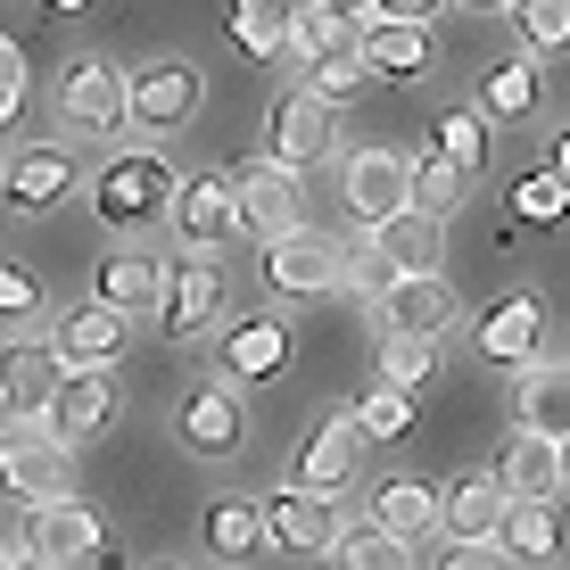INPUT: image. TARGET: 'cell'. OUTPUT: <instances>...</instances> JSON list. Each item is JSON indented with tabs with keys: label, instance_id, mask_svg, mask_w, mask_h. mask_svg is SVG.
Masks as SVG:
<instances>
[{
	"label": "cell",
	"instance_id": "obj_1",
	"mask_svg": "<svg viewBox=\"0 0 570 570\" xmlns=\"http://www.w3.org/2000/svg\"><path fill=\"white\" fill-rule=\"evenodd\" d=\"M174 183H183V174H174L157 149H125V157H108L100 183H91V215H100L108 232H149L157 215H166Z\"/></svg>",
	"mask_w": 570,
	"mask_h": 570
},
{
	"label": "cell",
	"instance_id": "obj_2",
	"mask_svg": "<svg viewBox=\"0 0 570 570\" xmlns=\"http://www.w3.org/2000/svg\"><path fill=\"white\" fill-rule=\"evenodd\" d=\"M224 190H232V232L240 240H282L289 224H306L298 215V174L289 166H273V157H240V166L224 174Z\"/></svg>",
	"mask_w": 570,
	"mask_h": 570
},
{
	"label": "cell",
	"instance_id": "obj_3",
	"mask_svg": "<svg viewBox=\"0 0 570 570\" xmlns=\"http://www.w3.org/2000/svg\"><path fill=\"white\" fill-rule=\"evenodd\" d=\"M174 439L190 446L199 463H232L248 446V405H240V381H190L183 405H174Z\"/></svg>",
	"mask_w": 570,
	"mask_h": 570
},
{
	"label": "cell",
	"instance_id": "obj_4",
	"mask_svg": "<svg viewBox=\"0 0 570 570\" xmlns=\"http://www.w3.org/2000/svg\"><path fill=\"white\" fill-rule=\"evenodd\" d=\"M199 100H207V83L190 58H141L125 75V125H141V132H183L199 116Z\"/></svg>",
	"mask_w": 570,
	"mask_h": 570
},
{
	"label": "cell",
	"instance_id": "obj_5",
	"mask_svg": "<svg viewBox=\"0 0 570 570\" xmlns=\"http://www.w3.org/2000/svg\"><path fill=\"white\" fill-rule=\"evenodd\" d=\"M75 488V446H58L42 422H17L9 439H0V497L17 504H50Z\"/></svg>",
	"mask_w": 570,
	"mask_h": 570
},
{
	"label": "cell",
	"instance_id": "obj_6",
	"mask_svg": "<svg viewBox=\"0 0 570 570\" xmlns=\"http://www.w3.org/2000/svg\"><path fill=\"white\" fill-rule=\"evenodd\" d=\"M58 116H67V132H83V141L125 132V67L100 58V50H83L67 75H58Z\"/></svg>",
	"mask_w": 570,
	"mask_h": 570
},
{
	"label": "cell",
	"instance_id": "obj_7",
	"mask_svg": "<svg viewBox=\"0 0 570 570\" xmlns=\"http://www.w3.org/2000/svg\"><path fill=\"white\" fill-rule=\"evenodd\" d=\"M331 149H340V108H323L314 91L289 83L282 100H273V116H265V157L289 166V174H306V166H323Z\"/></svg>",
	"mask_w": 570,
	"mask_h": 570
},
{
	"label": "cell",
	"instance_id": "obj_8",
	"mask_svg": "<svg viewBox=\"0 0 570 570\" xmlns=\"http://www.w3.org/2000/svg\"><path fill=\"white\" fill-rule=\"evenodd\" d=\"M26 554H42L50 570H100L108 562V529L100 513H91L83 497H50V504H33V538H26Z\"/></svg>",
	"mask_w": 570,
	"mask_h": 570
},
{
	"label": "cell",
	"instance_id": "obj_9",
	"mask_svg": "<svg viewBox=\"0 0 570 570\" xmlns=\"http://www.w3.org/2000/svg\"><path fill=\"white\" fill-rule=\"evenodd\" d=\"M108 422H116L108 364H67V372H58V389H50V405H42V430H50L58 446H91Z\"/></svg>",
	"mask_w": 570,
	"mask_h": 570
},
{
	"label": "cell",
	"instance_id": "obj_10",
	"mask_svg": "<svg viewBox=\"0 0 570 570\" xmlns=\"http://www.w3.org/2000/svg\"><path fill=\"white\" fill-rule=\"evenodd\" d=\"M224 298H232V282H224V265L215 257H183L157 282V323H166V340H190V331H215L224 323Z\"/></svg>",
	"mask_w": 570,
	"mask_h": 570
},
{
	"label": "cell",
	"instance_id": "obj_11",
	"mask_svg": "<svg viewBox=\"0 0 570 570\" xmlns=\"http://www.w3.org/2000/svg\"><path fill=\"white\" fill-rule=\"evenodd\" d=\"M265 282H273V298H323V289H340V240L314 224H289L282 240H265Z\"/></svg>",
	"mask_w": 570,
	"mask_h": 570
},
{
	"label": "cell",
	"instance_id": "obj_12",
	"mask_svg": "<svg viewBox=\"0 0 570 570\" xmlns=\"http://www.w3.org/2000/svg\"><path fill=\"white\" fill-rule=\"evenodd\" d=\"M265 513V546H282V554H331L340 546V497H314V488H273L257 497Z\"/></svg>",
	"mask_w": 570,
	"mask_h": 570
},
{
	"label": "cell",
	"instance_id": "obj_13",
	"mask_svg": "<svg viewBox=\"0 0 570 570\" xmlns=\"http://www.w3.org/2000/svg\"><path fill=\"white\" fill-rule=\"evenodd\" d=\"M405 166H414L405 149H356V157H347V174H340L347 215H356V224H381V215L414 207V183H405Z\"/></svg>",
	"mask_w": 570,
	"mask_h": 570
},
{
	"label": "cell",
	"instance_id": "obj_14",
	"mask_svg": "<svg viewBox=\"0 0 570 570\" xmlns=\"http://www.w3.org/2000/svg\"><path fill=\"white\" fill-rule=\"evenodd\" d=\"M58 372H67V364H58L50 340H0V414H9V422H42Z\"/></svg>",
	"mask_w": 570,
	"mask_h": 570
},
{
	"label": "cell",
	"instance_id": "obj_15",
	"mask_svg": "<svg viewBox=\"0 0 570 570\" xmlns=\"http://www.w3.org/2000/svg\"><path fill=\"white\" fill-rule=\"evenodd\" d=\"M372 306H381V331H414V340H446V331H455V289H446V273H397Z\"/></svg>",
	"mask_w": 570,
	"mask_h": 570
},
{
	"label": "cell",
	"instance_id": "obj_16",
	"mask_svg": "<svg viewBox=\"0 0 570 570\" xmlns=\"http://www.w3.org/2000/svg\"><path fill=\"white\" fill-rule=\"evenodd\" d=\"M356 67L381 75V83H422V75H430V26L364 17V26H356Z\"/></svg>",
	"mask_w": 570,
	"mask_h": 570
},
{
	"label": "cell",
	"instance_id": "obj_17",
	"mask_svg": "<svg viewBox=\"0 0 570 570\" xmlns=\"http://www.w3.org/2000/svg\"><path fill=\"white\" fill-rule=\"evenodd\" d=\"M356 463H364V430L347 422V414H331V422H314L306 439H298V480H289V488L340 497V488L356 480Z\"/></svg>",
	"mask_w": 570,
	"mask_h": 570
},
{
	"label": "cell",
	"instance_id": "obj_18",
	"mask_svg": "<svg viewBox=\"0 0 570 570\" xmlns=\"http://www.w3.org/2000/svg\"><path fill=\"white\" fill-rule=\"evenodd\" d=\"M538 340H546V306L529 298V289H513V298H497V306L480 314V323H471V347H480L488 364H504V372L538 356Z\"/></svg>",
	"mask_w": 570,
	"mask_h": 570
},
{
	"label": "cell",
	"instance_id": "obj_19",
	"mask_svg": "<svg viewBox=\"0 0 570 570\" xmlns=\"http://www.w3.org/2000/svg\"><path fill=\"white\" fill-rule=\"evenodd\" d=\"M75 190V157L58 149V141H42V149H17L9 166H0V199L9 207H26V215H50L58 199Z\"/></svg>",
	"mask_w": 570,
	"mask_h": 570
},
{
	"label": "cell",
	"instance_id": "obj_20",
	"mask_svg": "<svg viewBox=\"0 0 570 570\" xmlns=\"http://www.w3.org/2000/svg\"><path fill=\"white\" fill-rule=\"evenodd\" d=\"M50 347H58V364H116V356L132 347V314H116V306H100V298H91V306H67Z\"/></svg>",
	"mask_w": 570,
	"mask_h": 570
},
{
	"label": "cell",
	"instance_id": "obj_21",
	"mask_svg": "<svg viewBox=\"0 0 570 570\" xmlns=\"http://www.w3.org/2000/svg\"><path fill=\"white\" fill-rule=\"evenodd\" d=\"M289 372V323L282 314H240L224 331V381H282Z\"/></svg>",
	"mask_w": 570,
	"mask_h": 570
},
{
	"label": "cell",
	"instance_id": "obj_22",
	"mask_svg": "<svg viewBox=\"0 0 570 570\" xmlns=\"http://www.w3.org/2000/svg\"><path fill=\"white\" fill-rule=\"evenodd\" d=\"M513 430H529V439H562V430H570V381H562V364H546V356L513 364Z\"/></svg>",
	"mask_w": 570,
	"mask_h": 570
},
{
	"label": "cell",
	"instance_id": "obj_23",
	"mask_svg": "<svg viewBox=\"0 0 570 570\" xmlns=\"http://www.w3.org/2000/svg\"><path fill=\"white\" fill-rule=\"evenodd\" d=\"M497 521H504V488L497 471H463L455 488H439V529L463 546H497Z\"/></svg>",
	"mask_w": 570,
	"mask_h": 570
},
{
	"label": "cell",
	"instance_id": "obj_24",
	"mask_svg": "<svg viewBox=\"0 0 570 570\" xmlns=\"http://www.w3.org/2000/svg\"><path fill=\"white\" fill-rule=\"evenodd\" d=\"M174 232H183V248H224L232 240V190H224V174H190V183H174Z\"/></svg>",
	"mask_w": 570,
	"mask_h": 570
},
{
	"label": "cell",
	"instance_id": "obj_25",
	"mask_svg": "<svg viewBox=\"0 0 570 570\" xmlns=\"http://www.w3.org/2000/svg\"><path fill=\"white\" fill-rule=\"evenodd\" d=\"M497 488L521 497V504H562V439L513 430V446H504V463H497Z\"/></svg>",
	"mask_w": 570,
	"mask_h": 570
},
{
	"label": "cell",
	"instance_id": "obj_26",
	"mask_svg": "<svg viewBox=\"0 0 570 570\" xmlns=\"http://www.w3.org/2000/svg\"><path fill=\"white\" fill-rule=\"evenodd\" d=\"M372 248H381L397 273H439L446 257V215H422V207H397L372 224Z\"/></svg>",
	"mask_w": 570,
	"mask_h": 570
},
{
	"label": "cell",
	"instance_id": "obj_27",
	"mask_svg": "<svg viewBox=\"0 0 570 570\" xmlns=\"http://www.w3.org/2000/svg\"><path fill=\"white\" fill-rule=\"evenodd\" d=\"M356 26H364V17L331 9V0H289L282 50H289V58H347V50H356Z\"/></svg>",
	"mask_w": 570,
	"mask_h": 570
},
{
	"label": "cell",
	"instance_id": "obj_28",
	"mask_svg": "<svg viewBox=\"0 0 570 570\" xmlns=\"http://www.w3.org/2000/svg\"><path fill=\"white\" fill-rule=\"evenodd\" d=\"M372 529H389V538H405V546L430 538V529H439V488L405 480V471H397V480H381V488H372Z\"/></svg>",
	"mask_w": 570,
	"mask_h": 570
},
{
	"label": "cell",
	"instance_id": "obj_29",
	"mask_svg": "<svg viewBox=\"0 0 570 570\" xmlns=\"http://www.w3.org/2000/svg\"><path fill=\"white\" fill-rule=\"evenodd\" d=\"M497 554H504V562H554V554H562V521H554V504H521V497H504Z\"/></svg>",
	"mask_w": 570,
	"mask_h": 570
},
{
	"label": "cell",
	"instance_id": "obj_30",
	"mask_svg": "<svg viewBox=\"0 0 570 570\" xmlns=\"http://www.w3.org/2000/svg\"><path fill=\"white\" fill-rule=\"evenodd\" d=\"M207 554H215V562H257V554H265V513H257V497H215V504H207Z\"/></svg>",
	"mask_w": 570,
	"mask_h": 570
},
{
	"label": "cell",
	"instance_id": "obj_31",
	"mask_svg": "<svg viewBox=\"0 0 570 570\" xmlns=\"http://www.w3.org/2000/svg\"><path fill=\"white\" fill-rule=\"evenodd\" d=\"M157 282H166V265H157L149 248H116V257H100V306H116V314H149Z\"/></svg>",
	"mask_w": 570,
	"mask_h": 570
},
{
	"label": "cell",
	"instance_id": "obj_32",
	"mask_svg": "<svg viewBox=\"0 0 570 570\" xmlns=\"http://www.w3.org/2000/svg\"><path fill=\"white\" fill-rule=\"evenodd\" d=\"M282 17H289V0H224V26L240 58H282Z\"/></svg>",
	"mask_w": 570,
	"mask_h": 570
},
{
	"label": "cell",
	"instance_id": "obj_33",
	"mask_svg": "<svg viewBox=\"0 0 570 570\" xmlns=\"http://www.w3.org/2000/svg\"><path fill=\"white\" fill-rule=\"evenodd\" d=\"M381 381L405 389V397H422L430 381H439V340H414V331H381Z\"/></svg>",
	"mask_w": 570,
	"mask_h": 570
},
{
	"label": "cell",
	"instance_id": "obj_34",
	"mask_svg": "<svg viewBox=\"0 0 570 570\" xmlns=\"http://www.w3.org/2000/svg\"><path fill=\"white\" fill-rule=\"evenodd\" d=\"M538 108V58H497V67L480 75V116H529Z\"/></svg>",
	"mask_w": 570,
	"mask_h": 570
},
{
	"label": "cell",
	"instance_id": "obj_35",
	"mask_svg": "<svg viewBox=\"0 0 570 570\" xmlns=\"http://www.w3.org/2000/svg\"><path fill=\"white\" fill-rule=\"evenodd\" d=\"M430 132H439V157H446V166L480 183V166H488V116H480V108H439V125H430Z\"/></svg>",
	"mask_w": 570,
	"mask_h": 570
},
{
	"label": "cell",
	"instance_id": "obj_36",
	"mask_svg": "<svg viewBox=\"0 0 570 570\" xmlns=\"http://www.w3.org/2000/svg\"><path fill=\"white\" fill-rule=\"evenodd\" d=\"M331 562L340 570H414V546L389 538V529H340V546H331Z\"/></svg>",
	"mask_w": 570,
	"mask_h": 570
},
{
	"label": "cell",
	"instance_id": "obj_37",
	"mask_svg": "<svg viewBox=\"0 0 570 570\" xmlns=\"http://www.w3.org/2000/svg\"><path fill=\"white\" fill-rule=\"evenodd\" d=\"M405 183H414V207H422V215H455V207L471 199V174H455L439 149L414 157V166H405Z\"/></svg>",
	"mask_w": 570,
	"mask_h": 570
},
{
	"label": "cell",
	"instance_id": "obj_38",
	"mask_svg": "<svg viewBox=\"0 0 570 570\" xmlns=\"http://www.w3.org/2000/svg\"><path fill=\"white\" fill-rule=\"evenodd\" d=\"M347 422H356L364 439H405V430H414V397L381 381V389H364V397H356V414H347Z\"/></svg>",
	"mask_w": 570,
	"mask_h": 570
},
{
	"label": "cell",
	"instance_id": "obj_39",
	"mask_svg": "<svg viewBox=\"0 0 570 570\" xmlns=\"http://www.w3.org/2000/svg\"><path fill=\"white\" fill-rule=\"evenodd\" d=\"M513 33H521V50H562L570 42V0H513Z\"/></svg>",
	"mask_w": 570,
	"mask_h": 570
},
{
	"label": "cell",
	"instance_id": "obj_40",
	"mask_svg": "<svg viewBox=\"0 0 570 570\" xmlns=\"http://www.w3.org/2000/svg\"><path fill=\"white\" fill-rule=\"evenodd\" d=\"M364 83H372V75L356 67V50H347V58H306V83H298V91H314L323 108H347Z\"/></svg>",
	"mask_w": 570,
	"mask_h": 570
},
{
	"label": "cell",
	"instance_id": "obj_41",
	"mask_svg": "<svg viewBox=\"0 0 570 570\" xmlns=\"http://www.w3.org/2000/svg\"><path fill=\"white\" fill-rule=\"evenodd\" d=\"M340 282H347V289H364V298H381V289L397 282V265H389L372 240H340Z\"/></svg>",
	"mask_w": 570,
	"mask_h": 570
},
{
	"label": "cell",
	"instance_id": "obj_42",
	"mask_svg": "<svg viewBox=\"0 0 570 570\" xmlns=\"http://www.w3.org/2000/svg\"><path fill=\"white\" fill-rule=\"evenodd\" d=\"M562 207H570L562 174H529V183H513V215H529V224H554Z\"/></svg>",
	"mask_w": 570,
	"mask_h": 570
},
{
	"label": "cell",
	"instance_id": "obj_43",
	"mask_svg": "<svg viewBox=\"0 0 570 570\" xmlns=\"http://www.w3.org/2000/svg\"><path fill=\"white\" fill-rule=\"evenodd\" d=\"M17 116H26V50L0 33V132H17Z\"/></svg>",
	"mask_w": 570,
	"mask_h": 570
},
{
	"label": "cell",
	"instance_id": "obj_44",
	"mask_svg": "<svg viewBox=\"0 0 570 570\" xmlns=\"http://www.w3.org/2000/svg\"><path fill=\"white\" fill-rule=\"evenodd\" d=\"M42 314V282L26 265H0V323H33Z\"/></svg>",
	"mask_w": 570,
	"mask_h": 570
},
{
	"label": "cell",
	"instance_id": "obj_45",
	"mask_svg": "<svg viewBox=\"0 0 570 570\" xmlns=\"http://www.w3.org/2000/svg\"><path fill=\"white\" fill-rule=\"evenodd\" d=\"M430 570H504L497 546H463V538H446V554L430 562Z\"/></svg>",
	"mask_w": 570,
	"mask_h": 570
},
{
	"label": "cell",
	"instance_id": "obj_46",
	"mask_svg": "<svg viewBox=\"0 0 570 570\" xmlns=\"http://www.w3.org/2000/svg\"><path fill=\"white\" fill-rule=\"evenodd\" d=\"M446 0H364V17H405V26H430Z\"/></svg>",
	"mask_w": 570,
	"mask_h": 570
},
{
	"label": "cell",
	"instance_id": "obj_47",
	"mask_svg": "<svg viewBox=\"0 0 570 570\" xmlns=\"http://www.w3.org/2000/svg\"><path fill=\"white\" fill-rule=\"evenodd\" d=\"M463 9H480V17H504V9H513V0H463Z\"/></svg>",
	"mask_w": 570,
	"mask_h": 570
},
{
	"label": "cell",
	"instance_id": "obj_48",
	"mask_svg": "<svg viewBox=\"0 0 570 570\" xmlns=\"http://www.w3.org/2000/svg\"><path fill=\"white\" fill-rule=\"evenodd\" d=\"M9 570H50L42 554H9Z\"/></svg>",
	"mask_w": 570,
	"mask_h": 570
},
{
	"label": "cell",
	"instance_id": "obj_49",
	"mask_svg": "<svg viewBox=\"0 0 570 570\" xmlns=\"http://www.w3.org/2000/svg\"><path fill=\"white\" fill-rule=\"evenodd\" d=\"M331 9H347V17H364V0H331Z\"/></svg>",
	"mask_w": 570,
	"mask_h": 570
},
{
	"label": "cell",
	"instance_id": "obj_50",
	"mask_svg": "<svg viewBox=\"0 0 570 570\" xmlns=\"http://www.w3.org/2000/svg\"><path fill=\"white\" fill-rule=\"evenodd\" d=\"M50 9H91V0H50Z\"/></svg>",
	"mask_w": 570,
	"mask_h": 570
},
{
	"label": "cell",
	"instance_id": "obj_51",
	"mask_svg": "<svg viewBox=\"0 0 570 570\" xmlns=\"http://www.w3.org/2000/svg\"><path fill=\"white\" fill-rule=\"evenodd\" d=\"M149 570H183V562H149Z\"/></svg>",
	"mask_w": 570,
	"mask_h": 570
},
{
	"label": "cell",
	"instance_id": "obj_52",
	"mask_svg": "<svg viewBox=\"0 0 570 570\" xmlns=\"http://www.w3.org/2000/svg\"><path fill=\"white\" fill-rule=\"evenodd\" d=\"M0 570H9V546H0Z\"/></svg>",
	"mask_w": 570,
	"mask_h": 570
}]
</instances>
